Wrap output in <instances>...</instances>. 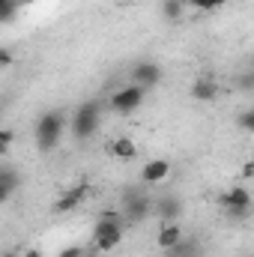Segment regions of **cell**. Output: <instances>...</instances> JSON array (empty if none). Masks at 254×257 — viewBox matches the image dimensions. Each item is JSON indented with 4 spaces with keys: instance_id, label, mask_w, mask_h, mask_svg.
<instances>
[{
    "instance_id": "obj_8",
    "label": "cell",
    "mask_w": 254,
    "mask_h": 257,
    "mask_svg": "<svg viewBox=\"0 0 254 257\" xmlns=\"http://www.w3.org/2000/svg\"><path fill=\"white\" fill-rule=\"evenodd\" d=\"M168 174H171V162H168V159H153V162H147V165L141 168L144 186H159L162 180H168Z\"/></svg>"
},
{
    "instance_id": "obj_4",
    "label": "cell",
    "mask_w": 254,
    "mask_h": 257,
    "mask_svg": "<svg viewBox=\"0 0 254 257\" xmlns=\"http://www.w3.org/2000/svg\"><path fill=\"white\" fill-rule=\"evenodd\" d=\"M120 206H123L120 212H123L126 224H138V221H144V218L150 215V197L144 192H138V189H126Z\"/></svg>"
},
{
    "instance_id": "obj_12",
    "label": "cell",
    "mask_w": 254,
    "mask_h": 257,
    "mask_svg": "<svg viewBox=\"0 0 254 257\" xmlns=\"http://www.w3.org/2000/svg\"><path fill=\"white\" fill-rule=\"evenodd\" d=\"M156 212L162 215V221H177L180 212H183V203H180L177 197H162L159 206H156Z\"/></svg>"
},
{
    "instance_id": "obj_16",
    "label": "cell",
    "mask_w": 254,
    "mask_h": 257,
    "mask_svg": "<svg viewBox=\"0 0 254 257\" xmlns=\"http://www.w3.org/2000/svg\"><path fill=\"white\" fill-rule=\"evenodd\" d=\"M183 6H186V0H165V18L168 21H177L180 15H183Z\"/></svg>"
},
{
    "instance_id": "obj_23",
    "label": "cell",
    "mask_w": 254,
    "mask_h": 257,
    "mask_svg": "<svg viewBox=\"0 0 254 257\" xmlns=\"http://www.w3.org/2000/svg\"><path fill=\"white\" fill-rule=\"evenodd\" d=\"M24 257H42V254H39V251H27Z\"/></svg>"
},
{
    "instance_id": "obj_9",
    "label": "cell",
    "mask_w": 254,
    "mask_h": 257,
    "mask_svg": "<svg viewBox=\"0 0 254 257\" xmlns=\"http://www.w3.org/2000/svg\"><path fill=\"white\" fill-rule=\"evenodd\" d=\"M183 242V227L177 224V221H165L162 227H159V233H156V245L159 248H174V245H180Z\"/></svg>"
},
{
    "instance_id": "obj_25",
    "label": "cell",
    "mask_w": 254,
    "mask_h": 257,
    "mask_svg": "<svg viewBox=\"0 0 254 257\" xmlns=\"http://www.w3.org/2000/svg\"><path fill=\"white\" fill-rule=\"evenodd\" d=\"M21 3H36V0H21Z\"/></svg>"
},
{
    "instance_id": "obj_21",
    "label": "cell",
    "mask_w": 254,
    "mask_h": 257,
    "mask_svg": "<svg viewBox=\"0 0 254 257\" xmlns=\"http://www.w3.org/2000/svg\"><path fill=\"white\" fill-rule=\"evenodd\" d=\"M60 257H84V248L81 245H72V248H63Z\"/></svg>"
},
{
    "instance_id": "obj_22",
    "label": "cell",
    "mask_w": 254,
    "mask_h": 257,
    "mask_svg": "<svg viewBox=\"0 0 254 257\" xmlns=\"http://www.w3.org/2000/svg\"><path fill=\"white\" fill-rule=\"evenodd\" d=\"M12 60H15V57H12V48H0V63L9 66Z\"/></svg>"
},
{
    "instance_id": "obj_10",
    "label": "cell",
    "mask_w": 254,
    "mask_h": 257,
    "mask_svg": "<svg viewBox=\"0 0 254 257\" xmlns=\"http://www.w3.org/2000/svg\"><path fill=\"white\" fill-rule=\"evenodd\" d=\"M218 96V81L215 78H197L194 84H191V99H197V102H212Z\"/></svg>"
},
{
    "instance_id": "obj_24",
    "label": "cell",
    "mask_w": 254,
    "mask_h": 257,
    "mask_svg": "<svg viewBox=\"0 0 254 257\" xmlns=\"http://www.w3.org/2000/svg\"><path fill=\"white\" fill-rule=\"evenodd\" d=\"M3 257H24V254H3Z\"/></svg>"
},
{
    "instance_id": "obj_14",
    "label": "cell",
    "mask_w": 254,
    "mask_h": 257,
    "mask_svg": "<svg viewBox=\"0 0 254 257\" xmlns=\"http://www.w3.org/2000/svg\"><path fill=\"white\" fill-rule=\"evenodd\" d=\"M111 150H114V156H117V159H126V162H129V159H135V153H138L135 141H129V138H117Z\"/></svg>"
},
{
    "instance_id": "obj_15",
    "label": "cell",
    "mask_w": 254,
    "mask_h": 257,
    "mask_svg": "<svg viewBox=\"0 0 254 257\" xmlns=\"http://www.w3.org/2000/svg\"><path fill=\"white\" fill-rule=\"evenodd\" d=\"M168 257H200L197 242H180L174 248H168Z\"/></svg>"
},
{
    "instance_id": "obj_26",
    "label": "cell",
    "mask_w": 254,
    "mask_h": 257,
    "mask_svg": "<svg viewBox=\"0 0 254 257\" xmlns=\"http://www.w3.org/2000/svg\"><path fill=\"white\" fill-rule=\"evenodd\" d=\"M251 72H254V57H251Z\"/></svg>"
},
{
    "instance_id": "obj_27",
    "label": "cell",
    "mask_w": 254,
    "mask_h": 257,
    "mask_svg": "<svg viewBox=\"0 0 254 257\" xmlns=\"http://www.w3.org/2000/svg\"><path fill=\"white\" fill-rule=\"evenodd\" d=\"M251 165H254V156H251Z\"/></svg>"
},
{
    "instance_id": "obj_20",
    "label": "cell",
    "mask_w": 254,
    "mask_h": 257,
    "mask_svg": "<svg viewBox=\"0 0 254 257\" xmlns=\"http://www.w3.org/2000/svg\"><path fill=\"white\" fill-rule=\"evenodd\" d=\"M236 87H239V90H254V72L239 75V78H236Z\"/></svg>"
},
{
    "instance_id": "obj_7",
    "label": "cell",
    "mask_w": 254,
    "mask_h": 257,
    "mask_svg": "<svg viewBox=\"0 0 254 257\" xmlns=\"http://www.w3.org/2000/svg\"><path fill=\"white\" fill-rule=\"evenodd\" d=\"M132 81L141 84L144 90H150V87H156L162 81V66L153 63V60H144V63H138L132 69Z\"/></svg>"
},
{
    "instance_id": "obj_17",
    "label": "cell",
    "mask_w": 254,
    "mask_h": 257,
    "mask_svg": "<svg viewBox=\"0 0 254 257\" xmlns=\"http://www.w3.org/2000/svg\"><path fill=\"white\" fill-rule=\"evenodd\" d=\"M236 123H239V128H245V132H254V108L251 111H242L236 117Z\"/></svg>"
},
{
    "instance_id": "obj_2",
    "label": "cell",
    "mask_w": 254,
    "mask_h": 257,
    "mask_svg": "<svg viewBox=\"0 0 254 257\" xmlns=\"http://www.w3.org/2000/svg\"><path fill=\"white\" fill-rule=\"evenodd\" d=\"M63 128H66V114L63 111H45L39 120H36V147L42 153L54 150L63 138Z\"/></svg>"
},
{
    "instance_id": "obj_3",
    "label": "cell",
    "mask_w": 254,
    "mask_h": 257,
    "mask_svg": "<svg viewBox=\"0 0 254 257\" xmlns=\"http://www.w3.org/2000/svg\"><path fill=\"white\" fill-rule=\"evenodd\" d=\"M96 126H99V102H84V105H78V111H75V117H72V135H75V141L93 138Z\"/></svg>"
},
{
    "instance_id": "obj_19",
    "label": "cell",
    "mask_w": 254,
    "mask_h": 257,
    "mask_svg": "<svg viewBox=\"0 0 254 257\" xmlns=\"http://www.w3.org/2000/svg\"><path fill=\"white\" fill-rule=\"evenodd\" d=\"M12 128H0V153H9V147H12Z\"/></svg>"
},
{
    "instance_id": "obj_18",
    "label": "cell",
    "mask_w": 254,
    "mask_h": 257,
    "mask_svg": "<svg viewBox=\"0 0 254 257\" xmlns=\"http://www.w3.org/2000/svg\"><path fill=\"white\" fill-rule=\"evenodd\" d=\"M189 6L194 9H215V6H221V3H227V0H186Z\"/></svg>"
},
{
    "instance_id": "obj_6",
    "label": "cell",
    "mask_w": 254,
    "mask_h": 257,
    "mask_svg": "<svg viewBox=\"0 0 254 257\" xmlns=\"http://www.w3.org/2000/svg\"><path fill=\"white\" fill-rule=\"evenodd\" d=\"M144 87L141 84H126V87H120L114 96H111V108L117 111V114H132V111H138L141 105H144Z\"/></svg>"
},
{
    "instance_id": "obj_13",
    "label": "cell",
    "mask_w": 254,
    "mask_h": 257,
    "mask_svg": "<svg viewBox=\"0 0 254 257\" xmlns=\"http://www.w3.org/2000/svg\"><path fill=\"white\" fill-rule=\"evenodd\" d=\"M15 189H18V174L3 165V168H0V200H9Z\"/></svg>"
},
{
    "instance_id": "obj_1",
    "label": "cell",
    "mask_w": 254,
    "mask_h": 257,
    "mask_svg": "<svg viewBox=\"0 0 254 257\" xmlns=\"http://www.w3.org/2000/svg\"><path fill=\"white\" fill-rule=\"evenodd\" d=\"M123 224H126L123 212H102V218H99L96 227H93V242H96V248H99V251L117 248V245L123 242Z\"/></svg>"
},
{
    "instance_id": "obj_5",
    "label": "cell",
    "mask_w": 254,
    "mask_h": 257,
    "mask_svg": "<svg viewBox=\"0 0 254 257\" xmlns=\"http://www.w3.org/2000/svg\"><path fill=\"white\" fill-rule=\"evenodd\" d=\"M218 203L227 209L230 218H248V212H251V192L242 189V186H233L230 192H224L218 197Z\"/></svg>"
},
{
    "instance_id": "obj_11",
    "label": "cell",
    "mask_w": 254,
    "mask_h": 257,
    "mask_svg": "<svg viewBox=\"0 0 254 257\" xmlns=\"http://www.w3.org/2000/svg\"><path fill=\"white\" fill-rule=\"evenodd\" d=\"M84 194H87V183H81V186H75V189H69V192L54 203V209L57 212H69V209H75L81 200H84Z\"/></svg>"
}]
</instances>
